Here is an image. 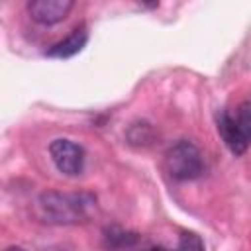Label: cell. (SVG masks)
Wrapping results in <instances>:
<instances>
[{"instance_id": "6da1fadb", "label": "cell", "mask_w": 251, "mask_h": 251, "mask_svg": "<svg viewBox=\"0 0 251 251\" xmlns=\"http://www.w3.org/2000/svg\"><path fill=\"white\" fill-rule=\"evenodd\" d=\"M94 206L92 196L88 194H63V192H43L37 200L39 216L57 226L80 224L90 216V208Z\"/></svg>"}, {"instance_id": "7a4b0ae2", "label": "cell", "mask_w": 251, "mask_h": 251, "mask_svg": "<svg viewBox=\"0 0 251 251\" xmlns=\"http://www.w3.org/2000/svg\"><path fill=\"white\" fill-rule=\"evenodd\" d=\"M165 169H167L169 176L175 180H192L204 169L202 153L192 141L180 139L167 149Z\"/></svg>"}, {"instance_id": "3957f363", "label": "cell", "mask_w": 251, "mask_h": 251, "mask_svg": "<svg viewBox=\"0 0 251 251\" xmlns=\"http://www.w3.org/2000/svg\"><path fill=\"white\" fill-rule=\"evenodd\" d=\"M49 155L55 167L67 176H76L84 169V149L73 139H53L49 145Z\"/></svg>"}, {"instance_id": "277c9868", "label": "cell", "mask_w": 251, "mask_h": 251, "mask_svg": "<svg viewBox=\"0 0 251 251\" xmlns=\"http://www.w3.org/2000/svg\"><path fill=\"white\" fill-rule=\"evenodd\" d=\"M75 2L71 0H31L27 4V14L33 22L41 25H53L63 22L73 10Z\"/></svg>"}, {"instance_id": "5b68a950", "label": "cell", "mask_w": 251, "mask_h": 251, "mask_svg": "<svg viewBox=\"0 0 251 251\" xmlns=\"http://www.w3.org/2000/svg\"><path fill=\"white\" fill-rule=\"evenodd\" d=\"M216 124H218V133H220V137L224 139L226 147H227L233 155H243L249 141L245 139L243 131L239 129L235 118L229 116V112L222 110V112H218V116H216Z\"/></svg>"}, {"instance_id": "8992f818", "label": "cell", "mask_w": 251, "mask_h": 251, "mask_svg": "<svg viewBox=\"0 0 251 251\" xmlns=\"http://www.w3.org/2000/svg\"><path fill=\"white\" fill-rule=\"evenodd\" d=\"M86 41H88L86 27L80 25V27L73 29L65 39H61V41H57L55 45H51V47L45 51V55H47V57H53V59H69V57L80 53L82 47L86 45Z\"/></svg>"}, {"instance_id": "52a82bcc", "label": "cell", "mask_w": 251, "mask_h": 251, "mask_svg": "<svg viewBox=\"0 0 251 251\" xmlns=\"http://www.w3.org/2000/svg\"><path fill=\"white\" fill-rule=\"evenodd\" d=\"M104 239L110 249H124V247H131L137 241V235L131 231H124L120 227H108Z\"/></svg>"}, {"instance_id": "ba28073f", "label": "cell", "mask_w": 251, "mask_h": 251, "mask_svg": "<svg viewBox=\"0 0 251 251\" xmlns=\"http://www.w3.org/2000/svg\"><path fill=\"white\" fill-rule=\"evenodd\" d=\"M235 122L239 126V129L243 131L245 139L251 141V100L239 104V108L235 112Z\"/></svg>"}, {"instance_id": "9c48e42d", "label": "cell", "mask_w": 251, "mask_h": 251, "mask_svg": "<svg viewBox=\"0 0 251 251\" xmlns=\"http://www.w3.org/2000/svg\"><path fill=\"white\" fill-rule=\"evenodd\" d=\"M176 251H204V243L196 233H182L178 239V249Z\"/></svg>"}, {"instance_id": "30bf717a", "label": "cell", "mask_w": 251, "mask_h": 251, "mask_svg": "<svg viewBox=\"0 0 251 251\" xmlns=\"http://www.w3.org/2000/svg\"><path fill=\"white\" fill-rule=\"evenodd\" d=\"M147 251H171V249H167V247H161V245H155V247H149Z\"/></svg>"}, {"instance_id": "8fae6325", "label": "cell", "mask_w": 251, "mask_h": 251, "mask_svg": "<svg viewBox=\"0 0 251 251\" xmlns=\"http://www.w3.org/2000/svg\"><path fill=\"white\" fill-rule=\"evenodd\" d=\"M6 251H25L24 247H18V245H12V247H8Z\"/></svg>"}]
</instances>
